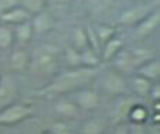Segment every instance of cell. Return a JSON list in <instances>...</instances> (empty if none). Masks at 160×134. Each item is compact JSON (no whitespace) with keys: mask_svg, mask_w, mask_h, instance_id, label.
Listing matches in <instances>:
<instances>
[{"mask_svg":"<svg viewBox=\"0 0 160 134\" xmlns=\"http://www.w3.org/2000/svg\"><path fill=\"white\" fill-rule=\"evenodd\" d=\"M113 134H129V124L126 122L116 123L113 128Z\"/></svg>","mask_w":160,"mask_h":134,"instance_id":"cell-33","label":"cell"},{"mask_svg":"<svg viewBox=\"0 0 160 134\" xmlns=\"http://www.w3.org/2000/svg\"><path fill=\"white\" fill-rule=\"evenodd\" d=\"M79 54H81V66H85V68H98L102 62L99 52L89 47L82 50Z\"/></svg>","mask_w":160,"mask_h":134,"instance_id":"cell-20","label":"cell"},{"mask_svg":"<svg viewBox=\"0 0 160 134\" xmlns=\"http://www.w3.org/2000/svg\"><path fill=\"white\" fill-rule=\"evenodd\" d=\"M30 23L33 26V31L37 36H42V34H47L55 27V18L47 10H42L38 12L36 14L31 16Z\"/></svg>","mask_w":160,"mask_h":134,"instance_id":"cell-9","label":"cell"},{"mask_svg":"<svg viewBox=\"0 0 160 134\" xmlns=\"http://www.w3.org/2000/svg\"><path fill=\"white\" fill-rule=\"evenodd\" d=\"M64 61L68 65V68H78L81 66V54L75 48L68 45L64 51Z\"/></svg>","mask_w":160,"mask_h":134,"instance_id":"cell-28","label":"cell"},{"mask_svg":"<svg viewBox=\"0 0 160 134\" xmlns=\"http://www.w3.org/2000/svg\"><path fill=\"white\" fill-rule=\"evenodd\" d=\"M54 110L64 117H75L77 114H78L79 109H78V106L74 103V100L62 99V100L57 102V104L54 106Z\"/></svg>","mask_w":160,"mask_h":134,"instance_id":"cell-22","label":"cell"},{"mask_svg":"<svg viewBox=\"0 0 160 134\" xmlns=\"http://www.w3.org/2000/svg\"><path fill=\"white\" fill-rule=\"evenodd\" d=\"M95 34H97L98 40H99V44L102 45L103 42H106L109 38H112L113 36L118 34V30H116L115 26H109V24H98V26H94Z\"/></svg>","mask_w":160,"mask_h":134,"instance_id":"cell-26","label":"cell"},{"mask_svg":"<svg viewBox=\"0 0 160 134\" xmlns=\"http://www.w3.org/2000/svg\"><path fill=\"white\" fill-rule=\"evenodd\" d=\"M51 130H52V133H54V134H71L70 127H68L65 123H62V122L54 123V124H52V127H51Z\"/></svg>","mask_w":160,"mask_h":134,"instance_id":"cell-31","label":"cell"},{"mask_svg":"<svg viewBox=\"0 0 160 134\" xmlns=\"http://www.w3.org/2000/svg\"><path fill=\"white\" fill-rule=\"evenodd\" d=\"M14 31L9 24L0 23V51H9L14 45Z\"/></svg>","mask_w":160,"mask_h":134,"instance_id":"cell-19","label":"cell"},{"mask_svg":"<svg viewBox=\"0 0 160 134\" xmlns=\"http://www.w3.org/2000/svg\"><path fill=\"white\" fill-rule=\"evenodd\" d=\"M18 6H21L31 16L38 12H42L47 7V0H18Z\"/></svg>","mask_w":160,"mask_h":134,"instance_id":"cell-27","label":"cell"},{"mask_svg":"<svg viewBox=\"0 0 160 134\" xmlns=\"http://www.w3.org/2000/svg\"><path fill=\"white\" fill-rule=\"evenodd\" d=\"M132 2H142V0H132Z\"/></svg>","mask_w":160,"mask_h":134,"instance_id":"cell-36","label":"cell"},{"mask_svg":"<svg viewBox=\"0 0 160 134\" xmlns=\"http://www.w3.org/2000/svg\"><path fill=\"white\" fill-rule=\"evenodd\" d=\"M18 6V0H0V14Z\"/></svg>","mask_w":160,"mask_h":134,"instance_id":"cell-32","label":"cell"},{"mask_svg":"<svg viewBox=\"0 0 160 134\" xmlns=\"http://www.w3.org/2000/svg\"><path fill=\"white\" fill-rule=\"evenodd\" d=\"M159 24H160V13L157 9H154L142 21H139L136 26H133L135 27V37L139 40L148 38L149 36H152L159 28Z\"/></svg>","mask_w":160,"mask_h":134,"instance_id":"cell-8","label":"cell"},{"mask_svg":"<svg viewBox=\"0 0 160 134\" xmlns=\"http://www.w3.org/2000/svg\"><path fill=\"white\" fill-rule=\"evenodd\" d=\"M136 74H139L140 76L146 78V79L152 80V82H157L160 78V62L156 57L152 58L150 61L145 62L140 65L139 68H136Z\"/></svg>","mask_w":160,"mask_h":134,"instance_id":"cell-16","label":"cell"},{"mask_svg":"<svg viewBox=\"0 0 160 134\" xmlns=\"http://www.w3.org/2000/svg\"><path fill=\"white\" fill-rule=\"evenodd\" d=\"M98 75V68H68L62 72H57L48 85H45L36 92V96H57L72 93L75 90L88 86L91 80H94Z\"/></svg>","mask_w":160,"mask_h":134,"instance_id":"cell-1","label":"cell"},{"mask_svg":"<svg viewBox=\"0 0 160 134\" xmlns=\"http://www.w3.org/2000/svg\"><path fill=\"white\" fill-rule=\"evenodd\" d=\"M2 75H3V72H2V71H0V78H2Z\"/></svg>","mask_w":160,"mask_h":134,"instance_id":"cell-37","label":"cell"},{"mask_svg":"<svg viewBox=\"0 0 160 134\" xmlns=\"http://www.w3.org/2000/svg\"><path fill=\"white\" fill-rule=\"evenodd\" d=\"M122 48H125V41L122 37H119L116 34V36H113L112 38H109L108 41L101 45V51H99L101 61L102 62H111L113 60V57Z\"/></svg>","mask_w":160,"mask_h":134,"instance_id":"cell-13","label":"cell"},{"mask_svg":"<svg viewBox=\"0 0 160 134\" xmlns=\"http://www.w3.org/2000/svg\"><path fill=\"white\" fill-rule=\"evenodd\" d=\"M148 117H149L148 109L140 103H135L130 107L126 120H129V123H145L148 120Z\"/></svg>","mask_w":160,"mask_h":134,"instance_id":"cell-25","label":"cell"},{"mask_svg":"<svg viewBox=\"0 0 160 134\" xmlns=\"http://www.w3.org/2000/svg\"><path fill=\"white\" fill-rule=\"evenodd\" d=\"M72 0H47V4H54V6H65V4H70Z\"/></svg>","mask_w":160,"mask_h":134,"instance_id":"cell-35","label":"cell"},{"mask_svg":"<svg viewBox=\"0 0 160 134\" xmlns=\"http://www.w3.org/2000/svg\"><path fill=\"white\" fill-rule=\"evenodd\" d=\"M102 89L105 90V93L111 96H118L125 95L128 93L129 89V85H128V80L125 79V75L116 72L115 69L106 72L102 78Z\"/></svg>","mask_w":160,"mask_h":134,"instance_id":"cell-5","label":"cell"},{"mask_svg":"<svg viewBox=\"0 0 160 134\" xmlns=\"http://www.w3.org/2000/svg\"><path fill=\"white\" fill-rule=\"evenodd\" d=\"M111 64H112V68L122 75L133 74L136 69L135 64H133V60H132V55H130V51L126 50V48H122L115 57H113Z\"/></svg>","mask_w":160,"mask_h":134,"instance_id":"cell-11","label":"cell"},{"mask_svg":"<svg viewBox=\"0 0 160 134\" xmlns=\"http://www.w3.org/2000/svg\"><path fill=\"white\" fill-rule=\"evenodd\" d=\"M70 45L75 48L77 51L81 52L82 50L88 47V40H87V33H85L84 27H74L71 31V42Z\"/></svg>","mask_w":160,"mask_h":134,"instance_id":"cell-21","label":"cell"},{"mask_svg":"<svg viewBox=\"0 0 160 134\" xmlns=\"http://www.w3.org/2000/svg\"><path fill=\"white\" fill-rule=\"evenodd\" d=\"M34 114V107L28 103H13L0 109V124L13 126L20 122H24Z\"/></svg>","mask_w":160,"mask_h":134,"instance_id":"cell-3","label":"cell"},{"mask_svg":"<svg viewBox=\"0 0 160 134\" xmlns=\"http://www.w3.org/2000/svg\"><path fill=\"white\" fill-rule=\"evenodd\" d=\"M58 66V48L55 45H41V48L36 51L34 57H31L30 68H33V71H36L37 74L55 75Z\"/></svg>","mask_w":160,"mask_h":134,"instance_id":"cell-2","label":"cell"},{"mask_svg":"<svg viewBox=\"0 0 160 134\" xmlns=\"http://www.w3.org/2000/svg\"><path fill=\"white\" fill-rule=\"evenodd\" d=\"M149 96H150L154 102H159V99H160V86H159L157 82H153V85H152V88H150V92H149Z\"/></svg>","mask_w":160,"mask_h":134,"instance_id":"cell-34","label":"cell"},{"mask_svg":"<svg viewBox=\"0 0 160 134\" xmlns=\"http://www.w3.org/2000/svg\"><path fill=\"white\" fill-rule=\"evenodd\" d=\"M135 103H138L135 96H130L128 93L118 96V103L115 104L113 110H112V123L116 124V123H121V122H126L128 113H129L130 107Z\"/></svg>","mask_w":160,"mask_h":134,"instance_id":"cell-10","label":"cell"},{"mask_svg":"<svg viewBox=\"0 0 160 134\" xmlns=\"http://www.w3.org/2000/svg\"><path fill=\"white\" fill-rule=\"evenodd\" d=\"M85 33H87L88 47L99 52V51H101V44H99V40H98L97 34H95L94 26H87V27H85Z\"/></svg>","mask_w":160,"mask_h":134,"instance_id":"cell-29","label":"cell"},{"mask_svg":"<svg viewBox=\"0 0 160 134\" xmlns=\"http://www.w3.org/2000/svg\"><path fill=\"white\" fill-rule=\"evenodd\" d=\"M106 124L99 117H91L82 124V134H103Z\"/></svg>","mask_w":160,"mask_h":134,"instance_id":"cell-24","label":"cell"},{"mask_svg":"<svg viewBox=\"0 0 160 134\" xmlns=\"http://www.w3.org/2000/svg\"><path fill=\"white\" fill-rule=\"evenodd\" d=\"M129 51H130V55H132L133 64H135V68H139L140 65H143L145 62H148L152 58H154L153 51L149 50V48L138 47V48H133V50H129Z\"/></svg>","mask_w":160,"mask_h":134,"instance_id":"cell-23","label":"cell"},{"mask_svg":"<svg viewBox=\"0 0 160 134\" xmlns=\"http://www.w3.org/2000/svg\"><path fill=\"white\" fill-rule=\"evenodd\" d=\"M128 85H129V88L135 92L136 96L146 98V96H149V92H150V88H152V85H153V82L143 76H140L139 74L133 72V75L130 76Z\"/></svg>","mask_w":160,"mask_h":134,"instance_id":"cell-15","label":"cell"},{"mask_svg":"<svg viewBox=\"0 0 160 134\" xmlns=\"http://www.w3.org/2000/svg\"><path fill=\"white\" fill-rule=\"evenodd\" d=\"M85 6L89 14L92 16H103L112 10L115 6V0H87Z\"/></svg>","mask_w":160,"mask_h":134,"instance_id":"cell-18","label":"cell"},{"mask_svg":"<svg viewBox=\"0 0 160 134\" xmlns=\"http://www.w3.org/2000/svg\"><path fill=\"white\" fill-rule=\"evenodd\" d=\"M30 18H31L30 13H27L21 6H16V7H13V9H10L0 14V23H4V24H9V26L14 27V26H17V24L28 21Z\"/></svg>","mask_w":160,"mask_h":134,"instance_id":"cell-14","label":"cell"},{"mask_svg":"<svg viewBox=\"0 0 160 134\" xmlns=\"http://www.w3.org/2000/svg\"><path fill=\"white\" fill-rule=\"evenodd\" d=\"M103 134H105V133H103Z\"/></svg>","mask_w":160,"mask_h":134,"instance_id":"cell-38","label":"cell"},{"mask_svg":"<svg viewBox=\"0 0 160 134\" xmlns=\"http://www.w3.org/2000/svg\"><path fill=\"white\" fill-rule=\"evenodd\" d=\"M17 95L18 85L16 78L10 74H3L0 78V109L16 102Z\"/></svg>","mask_w":160,"mask_h":134,"instance_id":"cell-6","label":"cell"},{"mask_svg":"<svg viewBox=\"0 0 160 134\" xmlns=\"http://www.w3.org/2000/svg\"><path fill=\"white\" fill-rule=\"evenodd\" d=\"M128 124H129V134H148L145 123H128Z\"/></svg>","mask_w":160,"mask_h":134,"instance_id":"cell-30","label":"cell"},{"mask_svg":"<svg viewBox=\"0 0 160 134\" xmlns=\"http://www.w3.org/2000/svg\"><path fill=\"white\" fill-rule=\"evenodd\" d=\"M13 31H14V41L21 45L28 44L34 38V31H33V26H31L30 20L14 26Z\"/></svg>","mask_w":160,"mask_h":134,"instance_id":"cell-17","label":"cell"},{"mask_svg":"<svg viewBox=\"0 0 160 134\" xmlns=\"http://www.w3.org/2000/svg\"><path fill=\"white\" fill-rule=\"evenodd\" d=\"M72 93H74V96H72L74 103L81 110H94V109H97L99 106L101 96L97 90L91 89L88 86H84Z\"/></svg>","mask_w":160,"mask_h":134,"instance_id":"cell-7","label":"cell"},{"mask_svg":"<svg viewBox=\"0 0 160 134\" xmlns=\"http://www.w3.org/2000/svg\"><path fill=\"white\" fill-rule=\"evenodd\" d=\"M31 64V55L27 50L18 48V50L12 51L9 57V68L14 72H26L30 69Z\"/></svg>","mask_w":160,"mask_h":134,"instance_id":"cell-12","label":"cell"},{"mask_svg":"<svg viewBox=\"0 0 160 134\" xmlns=\"http://www.w3.org/2000/svg\"><path fill=\"white\" fill-rule=\"evenodd\" d=\"M154 10L153 4H148V3H136L133 6L126 7L125 10H122L121 14L118 17V21L121 26H126V27H133L136 24L142 21L149 13H152Z\"/></svg>","mask_w":160,"mask_h":134,"instance_id":"cell-4","label":"cell"}]
</instances>
